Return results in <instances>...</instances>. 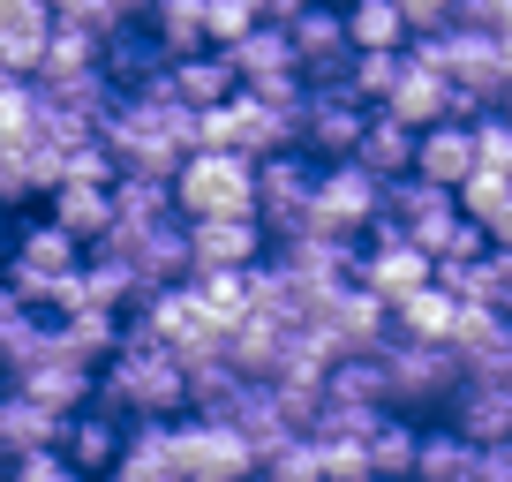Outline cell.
<instances>
[{
    "instance_id": "cell-1",
    "label": "cell",
    "mask_w": 512,
    "mask_h": 482,
    "mask_svg": "<svg viewBox=\"0 0 512 482\" xmlns=\"http://www.w3.org/2000/svg\"><path fill=\"white\" fill-rule=\"evenodd\" d=\"M106 407H121L128 422H159L189 407V377H181L174 347L144 332H121V347L106 354Z\"/></svg>"
},
{
    "instance_id": "cell-2",
    "label": "cell",
    "mask_w": 512,
    "mask_h": 482,
    "mask_svg": "<svg viewBox=\"0 0 512 482\" xmlns=\"http://www.w3.org/2000/svg\"><path fill=\"white\" fill-rule=\"evenodd\" d=\"M384 407L422 415V407H452V392L467 385V362L452 354V339H415V332H384Z\"/></svg>"
},
{
    "instance_id": "cell-3",
    "label": "cell",
    "mask_w": 512,
    "mask_h": 482,
    "mask_svg": "<svg viewBox=\"0 0 512 482\" xmlns=\"http://www.w3.org/2000/svg\"><path fill=\"white\" fill-rule=\"evenodd\" d=\"M181 219H256V159L241 151H189L174 166Z\"/></svg>"
},
{
    "instance_id": "cell-4",
    "label": "cell",
    "mask_w": 512,
    "mask_h": 482,
    "mask_svg": "<svg viewBox=\"0 0 512 482\" xmlns=\"http://www.w3.org/2000/svg\"><path fill=\"white\" fill-rule=\"evenodd\" d=\"M384 211V181L354 159H332L317 174V204H309V226L302 234H332V241H362L369 219Z\"/></svg>"
},
{
    "instance_id": "cell-5",
    "label": "cell",
    "mask_w": 512,
    "mask_h": 482,
    "mask_svg": "<svg viewBox=\"0 0 512 482\" xmlns=\"http://www.w3.org/2000/svg\"><path fill=\"white\" fill-rule=\"evenodd\" d=\"M362 121H369V106L347 91V83H302V106H294V144H309L317 159H354Z\"/></svg>"
},
{
    "instance_id": "cell-6",
    "label": "cell",
    "mask_w": 512,
    "mask_h": 482,
    "mask_svg": "<svg viewBox=\"0 0 512 482\" xmlns=\"http://www.w3.org/2000/svg\"><path fill=\"white\" fill-rule=\"evenodd\" d=\"M309 204H317V174H309L294 151H272V159H256V226L264 234H302L309 226Z\"/></svg>"
},
{
    "instance_id": "cell-7",
    "label": "cell",
    "mask_w": 512,
    "mask_h": 482,
    "mask_svg": "<svg viewBox=\"0 0 512 482\" xmlns=\"http://www.w3.org/2000/svg\"><path fill=\"white\" fill-rule=\"evenodd\" d=\"M174 460H181V482H249L256 475V452L241 430L226 422H181L174 430Z\"/></svg>"
},
{
    "instance_id": "cell-8",
    "label": "cell",
    "mask_w": 512,
    "mask_h": 482,
    "mask_svg": "<svg viewBox=\"0 0 512 482\" xmlns=\"http://www.w3.org/2000/svg\"><path fill=\"white\" fill-rule=\"evenodd\" d=\"M76 264H83V241L68 234L61 219H46V226H31V234L16 241V264H8V294H16V302H46L53 279H68Z\"/></svg>"
},
{
    "instance_id": "cell-9",
    "label": "cell",
    "mask_w": 512,
    "mask_h": 482,
    "mask_svg": "<svg viewBox=\"0 0 512 482\" xmlns=\"http://www.w3.org/2000/svg\"><path fill=\"white\" fill-rule=\"evenodd\" d=\"M8 385L23 392V400L53 407V415H76L83 400H91V362L83 354L61 347V332H46V347H38V362H23V370H8Z\"/></svg>"
},
{
    "instance_id": "cell-10",
    "label": "cell",
    "mask_w": 512,
    "mask_h": 482,
    "mask_svg": "<svg viewBox=\"0 0 512 482\" xmlns=\"http://www.w3.org/2000/svg\"><path fill=\"white\" fill-rule=\"evenodd\" d=\"M430 272H437V264L422 257L415 241H400V234H392V226H377V241H369V249H354V279H362V287L377 294L384 309L400 302V294L430 287Z\"/></svg>"
},
{
    "instance_id": "cell-11",
    "label": "cell",
    "mask_w": 512,
    "mask_h": 482,
    "mask_svg": "<svg viewBox=\"0 0 512 482\" xmlns=\"http://www.w3.org/2000/svg\"><path fill=\"white\" fill-rule=\"evenodd\" d=\"M287 46H294V68H302V83H339V76H347V61H354L339 8H317V0H309L302 16L287 23Z\"/></svg>"
},
{
    "instance_id": "cell-12",
    "label": "cell",
    "mask_w": 512,
    "mask_h": 482,
    "mask_svg": "<svg viewBox=\"0 0 512 482\" xmlns=\"http://www.w3.org/2000/svg\"><path fill=\"white\" fill-rule=\"evenodd\" d=\"M264 249L256 219H189V279L196 272H249Z\"/></svg>"
},
{
    "instance_id": "cell-13",
    "label": "cell",
    "mask_w": 512,
    "mask_h": 482,
    "mask_svg": "<svg viewBox=\"0 0 512 482\" xmlns=\"http://www.w3.org/2000/svg\"><path fill=\"white\" fill-rule=\"evenodd\" d=\"M317 332L332 339L339 354H362V347H377V339L392 332V309H384L369 287H332V302H324Z\"/></svg>"
},
{
    "instance_id": "cell-14",
    "label": "cell",
    "mask_w": 512,
    "mask_h": 482,
    "mask_svg": "<svg viewBox=\"0 0 512 482\" xmlns=\"http://www.w3.org/2000/svg\"><path fill=\"white\" fill-rule=\"evenodd\" d=\"M407 174L437 181V189H460L475 174V121H430V129H415V166Z\"/></svg>"
},
{
    "instance_id": "cell-15",
    "label": "cell",
    "mask_w": 512,
    "mask_h": 482,
    "mask_svg": "<svg viewBox=\"0 0 512 482\" xmlns=\"http://www.w3.org/2000/svg\"><path fill=\"white\" fill-rule=\"evenodd\" d=\"M106 482H181L174 430H166V422H128V437H121V452H113Z\"/></svg>"
},
{
    "instance_id": "cell-16",
    "label": "cell",
    "mask_w": 512,
    "mask_h": 482,
    "mask_svg": "<svg viewBox=\"0 0 512 482\" xmlns=\"http://www.w3.org/2000/svg\"><path fill=\"white\" fill-rule=\"evenodd\" d=\"M121 437H128L121 407H91V400H83L76 415L61 422V452L83 467V475H106V467H113V452H121Z\"/></svg>"
},
{
    "instance_id": "cell-17",
    "label": "cell",
    "mask_w": 512,
    "mask_h": 482,
    "mask_svg": "<svg viewBox=\"0 0 512 482\" xmlns=\"http://www.w3.org/2000/svg\"><path fill=\"white\" fill-rule=\"evenodd\" d=\"M384 113L400 129H430V121H452V83L422 61H400V83L384 91Z\"/></svg>"
},
{
    "instance_id": "cell-18",
    "label": "cell",
    "mask_w": 512,
    "mask_h": 482,
    "mask_svg": "<svg viewBox=\"0 0 512 482\" xmlns=\"http://www.w3.org/2000/svg\"><path fill=\"white\" fill-rule=\"evenodd\" d=\"M219 53L249 91L256 83H279V76H302V68H294V46H287V23H256V31H241L234 46H219Z\"/></svg>"
},
{
    "instance_id": "cell-19",
    "label": "cell",
    "mask_w": 512,
    "mask_h": 482,
    "mask_svg": "<svg viewBox=\"0 0 512 482\" xmlns=\"http://www.w3.org/2000/svg\"><path fill=\"white\" fill-rule=\"evenodd\" d=\"M354 166H369L377 181H400L407 166H415V129H400L384 106H369L362 121V144H354Z\"/></svg>"
},
{
    "instance_id": "cell-20",
    "label": "cell",
    "mask_w": 512,
    "mask_h": 482,
    "mask_svg": "<svg viewBox=\"0 0 512 482\" xmlns=\"http://www.w3.org/2000/svg\"><path fill=\"white\" fill-rule=\"evenodd\" d=\"M46 196H53V219H61L83 249L113 226V181H61V189H46Z\"/></svg>"
},
{
    "instance_id": "cell-21",
    "label": "cell",
    "mask_w": 512,
    "mask_h": 482,
    "mask_svg": "<svg viewBox=\"0 0 512 482\" xmlns=\"http://www.w3.org/2000/svg\"><path fill=\"white\" fill-rule=\"evenodd\" d=\"M61 422L53 407L23 400L16 385H8V400H0V460H16V452H38V445H61Z\"/></svg>"
},
{
    "instance_id": "cell-22",
    "label": "cell",
    "mask_w": 512,
    "mask_h": 482,
    "mask_svg": "<svg viewBox=\"0 0 512 482\" xmlns=\"http://www.w3.org/2000/svg\"><path fill=\"white\" fill-rule=\"evenodd\" d=\"M369 445V475H415V445H422V422H407L400 407H384L377 422L362 430Z\"/></svg>"
},
{
    "instance_id": "cell-23",
    "label": "cell",
    "mask_w": 512,
    "mask_h": 482,
    "mask_svg": "<svg viewBox=\"0 0 512 482\" xmlns=\"http://www.w3.org/2000/svg\"><path fill=\"white\" fill-rule=\"evenodd\" d=\"M339 23H347V46L354 53H400L407 46V23L392 0H347L339 8Z\"/></svg>"
},
{
    "instance_id": "cell-24",
    "label": "cell",
    "mask_w": 512,
    "mask_h": 482,
    "mask_svg": "<svg viewBox=\"0 0 512 482\" xmlns=\"http://www.w3.org/2000/svg\"><path fill=\"white\" fill-rule=\"evenodd\" d=\"M452 317H460V302H452L437 279L392 302V332H415V339H445V332H452Z\"/></svg>"
},
{
    "instance_id": "cell-25",
    "label": "cell",
    "mask_w": 512,
    "mask_h": 482,
    "mask_svg": "<svg viewBox=\"0 0 512 482\" xmlns=\"http://www.w3.org/2000/svg\"><path fill=\"white\" fill-rule=\"evenodd\" d=\"M151 31H159V53H204L211 31H204V0H151Z\"/></svg>"
},
{
    "instance_id": "cell-26",
    "label": "cell",
    "mask_w": 512,
    "mask_h": 482,
    "mask_svg": "<svg viewBox=\"0 0 512 482\" xmlns=\"http://www.w3.org/2000/svg\"><path fill=\"white\" fill-rule=\"evenodd\" d=\"M467 467H475V445H467L460 430H422V445H415V475L422 482H467Z\"/></svg>"
},
{
    "instance_id": "cell-27",
    "label": "cell",
    "mask_w": 512,
    "mask_h": 482,
    "mask_svg": "<svg viewBox=\"0 0 512 482\" xmlns=\"http://www.w3.org/2000/svg\"><path fill=\"white\" fill-rule=\"evenodd\" d=\"M400 61H407V53H354L339 83H347V91L362 98V106H384V91L400 83Z\"/></svg>"
},
{
    "instance_id": "cell-28",
    "label": "cell",
    "mask_w": 512,
    "mask_h": 482,
    "mask_svg": "<svg viewBox=\"0 0 512 482\" xmlns=\"http://www.w3.org/2000/svg\"><path fill=\"white\" fill-rule=\"evenodd\" d=\"M8 482H91V475H83L61 445H38V452H16V460H8Z\"/></svg>"
},
{
    "instance_id": "cell-29",
    "label": "cell",
    "mask_w": 512,
    "mask_h": 482,
    "mask_svg": "<svg viewBox=\"0 0 512 482\" xmlns=\"http://www.w3.org/2000/svg\"><path fill=\"white\" fill-rule=\"evenodd\" d=\"M317 467L324 482H369V445L362 437H317Z\"/></svg>"
},
{
    "instance_id": "cell-30",
    "label": "cell",
    "mask_w": 512,
    "mask_h": 482,
    "mask_svg": "<svg viewBox=\"0 0 512 482\" xmlns=\"http://www.w3.org/2000/svg\"><path fill=\"white\" fill-rule=\"evenodd\" d=\"M31 136V91L23 76H0V144H23Z\"/></svg>"
},
{
    "instance_id": "cell-31",
    "label": "cell",
    "mask_w": 512,
    "mask_h": 482,
    "mask_svg": "<svg viewBox=\"0 0 512 482\" xmlns=\"http://www.w3.org/2000/svg\"><path fill=\"white\" fill-rule=\"evenodd\" d=\"M392 8H400L407 38H437V31H452V8H460V0H392Z\"/></svg>"
},
{
    "instance_id": "cell-32",
    "label": "cell",
    "mask_w": 512,
    "mask_h": 482,
    "mask_svg": "<svg viewBox=\"0 0 512 482\" xmlns=\"http://www.w3.org/2000/svg\"><path fill=\"white\" fill-rule=\"evenodd\" d=\"M475 166L512 174V121H475Z\"/></svg>"
},
{
    "instance_id": "cell-33",
    "label": "cell",
    "mask_w": 512,
    "mask_h": 482,
    "mask_svg": "<svg viewBox=\"0 0 512 482\" xmlns=\"http://www.w3.org/2000/svg\"><path fill=\"white\" fill-rule=\"evenodd\" d=\"M467 219L482 226V241H490V249H512V181H505L482 211H467Z\"/></svg>"
},
{
    "instance_id": "cell-34",
    "label": "cell",
    "mask_w": 512,
    "mask_h": 482,
    "mask_svg": "<svg viewBox=\"0 0 512 482\" xmlns=\"http://www.w3.org/2000/svg\"><path fill=\"white\" fill-rule=\"evenodd\" d=\"M369 482H422V475H369Z\"/></svg>"
}]
</instances>
